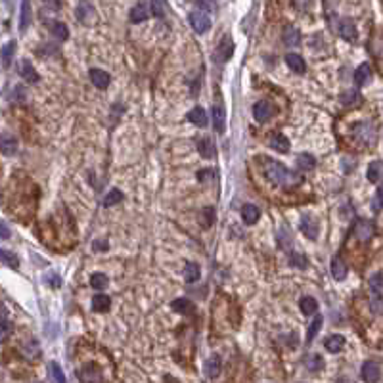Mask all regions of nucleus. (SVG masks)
I'll return each mask as SVG.
<instances>
[{
	"label": "nucleus",
	"instance_id": "nucleus-1",
	"mask_svg": "<svg viewBox=\"0 0 383 383\" xmlns=\"http://www.w3.org/2000/svg\"><path fill=\"white\" fill-rule=\"evenodd\" d=\"M261 161L265 163V165H261L265 178L272 182L274 186H282V188L291 190V188H295L297 184H301V180H303V178H301V174H297V172L286 169L282 163L272 161V159H267V157H263Z\"/></svg>",
	"mask_w": 383,
	"mask_h": 383
},
{
	"label": "nucleus",
	"instance_id": "nucleus-2",
	"mask_svg": "<svg viewBox=\"0 0 383 383\" xmlns=\"http://www.w3.org/2000/svg\"><path fill=\"white\" fill-rule=\"evenodd\" d=\"M75 16L83 25H94L96 19H98L94 6H92L88 0H79L77 10H75Z\"/></svg>",
	"mask_w": 383,
	"mask_h": 383
},
{
	"label": "nucleus",
	"instance_id": "nucleus-3",
	"mask_svg": "<svg viewBox=\"0 0 383 383\" xmlns=\"http://www.w3.org/2000/svg\"><path fill=\"white\" fill-rule=\"evenodd\" d=\"M79 379L81 383H104V373L96 364H85L79 370Z\"/></svg>",
	"mask_w": 383,
	"mask_h": 383
},
{
	"label": "nucleus",
	"instance_id": "nucleus-4",
	"mask_svg": "<svg viewBox=\"0 0 383 383\" xmlns=\"http://www.w3.org/2000/svg\"><path fill=\"white\" fill-rule=\"evenodd\" d=\"M190 25L196 33H205L211 27V18L203 10H194L190 14Z\"/></svg>",
	"mask_w": 383,
	"mask_h": 383
},
{
	"label": "nucleus",
	"instance_id": "nucleus-5",
	"mask_svg": "<svg viewBox=\"0 0 383 383\" xmlns=\"http://www.w3.org/2000/svg\"><path fill=\"white\" fill-rule=\"evenodd\" d=\"M373 232H375V228H373V224L370 222V220L360 219V220H356V222H354L353 234L360 239V241H368V239L373 236Z\"/></svg>",
	"mask_w": 383,
	"mask_h": 383
},
{
	"label": "nucleus",
	"instance_id": "nucleus-6",
	"mask_svg": "<svg viewBox=\"0 0 383 383\" xmlns=\"http://www.w3.org/2000/svg\"><path fill=\"white\" fill-rule=\"evenodd\" d=\"M211 121H213V126H215V131L217 133H224V129H226V111H224V107L220 102L213 105V109H211Z\"/></svg>",
	"mask_w": 383,
	"mask_h": 383
},
{
	"label": "nucleus",
	"instance_id": "nucleus-7",
	"mask_svg": "<svg viewBox=\"0 0 383 383\" xmlns=\"http://www.w3.org/2000/svg\"><path fill=\"white\" fill-rule=\"evenodd\" d=\"M274 115V107L268 104V102H257L253 105V117L257 121H267Z\"/></svg>",
	"mask_w": 383,
	"mask_h": 383
},
{
	"label": "nucleus",
	"instance_id": "nucleus-8",
	"mask_svg": "<svg viewBox=\"0 0 383 383\" xmlns=\"http://www.w3.org/2000/svg\"><path fill=\"white\" fill-rule=\"evenodd\" d=\"M232 54H234V42H232L230 37H224L222 42L219 44V48H217V54H215V56L219 57V61H228L230 57H232Z\"/></svg>",
	"mask_w": 383,
	"mask_h": 383
},
{
	"label": "nucleus",
	"instance_id": "nucleus-9",
	"mask_svg": "<svg viewBox=\"0 0 383 383\" xmlns=\"http://www.w3.org/2000/svg\"><path fill=\"white\" fill-rule=\"evenodd\" d=\"M301 230H303V234H305L308 239L318 238V222H316L312 217H308V215H305V217L301 219Z\"/></svg>",
	"mask_w": 383,
	"mask_h": 383
},
{
	"label": "nucleus",
	"instance_id": "nucleus-10",
	"mask_svg": "<svg viewBox=\"0 0 383 383\" xmlns=\"http://www.w3.org/2000/svg\"><path fill=\"white\" fill-rule=\"evenodd\" d=\"M339 35H341L345 40H349V42L356 40L358 33H356V27H354V23L351 19H341V21H339Z\"/></svg>",
	"mask_w": 383,
	"mask_h": 383
},
{
	"label": "nucleus",
	"instance_id": "nucleus-11",
	"mask_svg": "<svg viewBox=\"0 0 383 383\" xmlns=\"http://www.w3.org/2000/svg\"><path fill=\"white\" fill-rule=\"evenodd\" d=\"M379 366L375 362H364L362 366V379L366 383H375L379 379Z\"/></svg>",
	"mask_w": 383,
	"mask_h": 383
},
{
	"label": "nucleus",
	"instance_id": "nucleus-12",
	"mask_svg": "<svg viewBox=\"0 0 383 383\" xmlns=\"http://www.w3.org/2000/svg\"><path fill=\"white\" fill-rule=\"evenodd\" d=\"M16 150H18V140L14 136H8V134H0V153L14 155Z\"/></svg>",
	"mask_w": 383,
	"mask_h": 383
},
{
	"label": "nucleus",
	"instance_id": "nucleus-13",
	"mask_svg": "<svg viewBox=\"0 0 383 383\" xmlns=\"http://www.w3.org/2000/svg\"><path fill=\"white\" fill-rule=\"evenodd\" d=\"M220 368H222L220 356L219 354H211L209 358H207V362H205V373H207V377L215 379V377L220 373Z\"/></svg>",
	"mask_w": 383,
	"mask_h": 383
},
{
	"label": "nucleus",
	"instance_id": "nucleus-14",
	"mask_svg": "<svg viewBox=\"0 0 383 383\" xmlns=\"http://www.w3.org/2000/svg\"><path fill=\"white\" fill-rule=\"evenodd\" d=\"M268 146L272 148V150H276V152H287L289 150V140H287L284 134L280 133H274L270 138H268Z\"/></svg>",
	"mask_w": 383,
	"mask_h": 383
},
{
	"label": "nucleus",
	"instance_id": "nucleus-15",
	"mask_svg": "<svg viewBox=\"0 0 383 383\" xmlns=\"http://www.w3.org/2000/svg\"><path fill=\"white\" fill-rule=\"evenodd\" d=\"M282 38H284V42H286L287 46H297L299 42H301V33H299V29L293 27V25H287L284 29V33H282Z\"/></svg>",
	"mask_w": 383,
	"mask_h": 383
},
{
	"label": "nucleus",
	"instance_id": "nucleus-16",
	"mask_svg": "<svg viewBox=\"0 0 383 383\" xmlns=\"http://www.w3.org/2000/svg\"><path fill=\"white\" fill-rule=\"evenodd\" d=\"M31 23V2L21 0V12H19V31H25Z\"/></svg>",
	"mask_w": 383,
	"mask_h": 383
},
{
	"label": "nucleus",
	"instance_id": "nucleus-17",
	"mask_svg": "<svg viewBox=\"0 0 383 383\" xmlns=\"http://www.w3.org/2000/svg\"><path fill=\"white\" fill-rule=\"evenodd\" d=\"M188 119H190V123H194L196 126H207V113L203 111V107H194L190 113H188Z\"/></svg>",
	"mask_w": 383,
	"mask_h": 383
},
{
	"label": "nucleus",
	"instance_id": "nucleus-18",
	"mask_svg": "<svg viewBox=\"0 0 383 383\" xmlns=\"http://www.w3.org/2000/svg\"><path fill=\"white\" fill-rule=\"evenodd\" d=\"M241 217H243V220H245V224H255V222L259 220V217H261V213H259L257 205L247 203V205L241 207Z\"/></svg>",
	"mask_w": 383,
	"mask_h": 383
},
{
	"label": "nucleus",
	"instance_id": "nucleus-19",
	"mask_svg": "<svg viewBox=\"0 0 383 383\" xmlns=\"http://www.w3.org/2000/svg\"><path fill=\"white\" fill-rule=\"evenodd\" d=\"M370 77H372V69L368 63H362V66H358V69L354 71V83L358 86H364L368 81H370Z\"/></svg>",
	"mask_w": 383,
	"mask_h": 383
},
{
	"label": "nucleus",
	"instance_id": "nucleus-20",
	"mask_svg": "<svg viewBox=\"0 0 383 383\" xmlns=\"http://www.w3.org/2000/svg\"><path fill=\"white\" fill-rule=\"evenodd\" d=\"M332 276L335 280H345V276H347V265L341 257L332 259Z\"/></svg>",
	"mask_w": 383,
	"mask_h": 383
},
{
	"label": "nucleus",
	"instance_id": "nucleus-21",
	"mask_svg": "<svg viewBox=\"0 0 383 383\" xmlns=\"http://www.w3.org/2000/svg\"><path fill=\"white\" fill-rule=\"evenodd\" d=\"M90 81H92V85L98 86V88H107L109 85V75L102 71V69H92L90 71Z\"/></svg>",
	"mask_w": 383,
	"mask_h": 383
},
{
	"label": "nucleus",
	"instance_id": "nucleus-22",
	"mask_svg": "<svg viewBox=\"0 0 383 383\" xmlns=\"http://www.w3.org/2000/svg\"><path fill=\"white\" fill-rule=\"evenodd\" d=\"M148 16H150V12H148V6L146 4H136L133 10H131V21L133 23H142V21H146L148 19Z\"/></svg>",
	"mask_w": 383,
	"mask_h": 383
},
{
	"label": "nucleus",
	"instance_id": "nucleus-23",
	"mask_svg": "<svg viewBox=\"0 0 383 383\" xmlns=\"http://www.w3.org/2000/svg\"><path fill=\"white\" fill-rule=\"evenodd\" d=\"M109 306H111V299L107 295H104V293H98V295L92 299V308H94L96 312H107Z\"/></svg>",
	"mask_w": 383,
	"mask_h": 383
},
{
	"label": "nucleus",
	"instance_id": "nucleus-24",
	"mask_svg": "<svg viewBox=\"0 0 383 383\" xmlns=\"http://www.w3.org/2000/svg\"><path fill=\"white\" fill-rule=\"evenodd\" d=\"M286 63L289 69H293L295 73H305V61H303V57L297 56V54H287L286 56Z\"/></svg>",
	"mask_w": 383,
	"mask_h": 383
},
{
	"label": "nucleus",
	"instance_id": "nucleus-25",
	"mask_svg": "<svg viewBox=\"0 0 383 383\" xmlns=\"http://www.w3.org/2000/svg\"><path fill=\"white\" fill-rule=\"evenodd\" d=\"M324 345L330 353H339V351L345 347V337L343 335H330V337L326 339Z\"/></svg>",
	"mask_w": 383,
	"mask_h": 383
},
{
	"label": "nucleus",
	"instance_id": "nucleus-26",
	"mask_svg": "<svg viewBox=\"0 0 383 383\" xmlns=\"http://www.w3.org/2000/svg\"><path fill=\"white\" fill-rule=\"evenodd\" d=\"M21 77H23L27 83H38V73L35 71V67L31 66V61H27V59L21 61Z\"/></svg>",
	"mask_w": 383,
	"mask_h": 383
},
{
	"label": "nucleus",
	"instance_id": "nucleus-27",
	"mask_svg": "<svg viewBox=\"0 0 383 383\" xmlns=\"http://www.w3.org/2000/svg\"><path fill=\"white\" fill-rule=\"evenodd\" d=\"M368 180L370 182H379L383 180V163L381 161H373L368 167Z\"/></svg>",
	"mask_w": 383,
	"mask_h": 383
},
{
	"label": "nucleus",
	"instance_id": "nucleus-28",
	"mask_svg": "<svg viewBox=\"0 0 383 383\" xmlns=\"http://www.w3.org/2000/svg\"><path fill=\"white\" fill-rule=\"evenodd\" d=\"M50 31H52V35L57 40H67V37H69V31H67L66 23H61V21H52L50 23Z\"/></svg>",
	"mask_w": 383,
	"mask_h": 383
},
{
	"label": "nucleus",
	"instance_id": "nucleus-29",
	"mask_svg": "<svg viewBox=\"0 0 383 383\" xmlns=\"http://www.w3.org/2000/svg\"><path fill=\"white\" fill-rule=\"evenodd\" d=\"M299 306H301V312H303V314L310 316V314H314L316 312L318 303H316L314 297H303V299H301V303H299Z\"/></svg>",
	"mask_w": 383,
	"mask_h": 383
},
{
	"label": "nucleus",
	"instance_id": "nucleus-30",
	"mask_svg": "<svg viewBox=\"0 0 383 383\" xmlns=\"http://www.w3.org/2000/svg\"><path fill=\"white\" fill-rule=\"evenodd\" d=\"M48 372H50V379H52V383H66L63 370L59 368V364L57 362H50V366H48Z\"/></svg>",
	"mask_w": 383,
	"mask_h": 383
},
{
	"label": "nucleus",
	"instance_id": "nucleus-31",
	"mask_svg": "<svg viewBox=\"0 0 383 383\" xmlns=\"http://www.w3.org/2000/svg\"><path fill=\"white\" fill-rule=\"evenodd\" d=\"M198 150H200V153L203 155V157H213V153H215V146H213V142H211V138H200L198 140Z\"/></svg>",
	"mask_w": 383,
	"mask_h": 383
},
{
	"label": "nucleus",
	"instance_id": "nucleus-32",
	"mask_svg": "<svg viewBox=\"0 0 383 383\" xmlns=\"http://www.w3.org/2000/svg\"><path fill=\"white\" fill-rule=\"evenodd\" d=\"M14 52H16V42L14 40H10L6 46L2 48V66L4 67H8L10 66V61H12V56H14Z\"/></svg>",
	"mask_w": 383,
	"mask_h": 383
},
{
	"label": "nucleus",
	"instance_id": "nucleus-33",
	"mask_svg": "<svg viewBox=\"0 0 383 383\" xmlns=\"http://www.w3.org/2000/svg\"><path fill=\"white\" fill-rule=\"evenodd\" d=\"M297 163H299V167H301V169L310 171V169H314L316 159L312 157V155H308V153H301V155L297 157Z\"/></svg>",
	"mask_w": 383,
	"mask_h": 383
},
{
	"label": "nucleus",
	"instance_id": "nucleus-34",
	"mask_svg": "<svg viewBox=\"0 0 383 383\" xmlns=\"http://www.w3.org/2000/svg\"><path fill=\"white\" fill-rule=\"evenodd\" d=\"M172 308H174L176 312H182V314H190L194 306H191V303L188 299H176V301L172 303Z\"/></svg>",
	"mask_w": 383,
	"mask_h": 383
},
{
	"label": "nucleus",
	"instance_id": "nucleus-35",
	"mask_svg": "<svg viewBox=\"0 0 383 383\" xmlns=\"http://www.w3.org/2000/svg\"><path fill=\"white\" fill-rule=\"evenodd\" d=\"M322 366H324L322 356H318V354H310V356H306V368H308L310 372H318Z\"/></svg>",
	"mask_w": 383,
	"mask_h": 383
},
{
	"label": "nucleus",
	"instance_id": "nucleus-36",
	"mask_svg": "<svg viewBox=\"0 0 383 383\" xmlns=\"http://www.w3.org/2000/svg\"><path fill=\"white\" fill-rule=\"evenodd\" d=\"M186 282H190V284H194L198 278H200V267L196 265V263H188L186 265Z\"/></svg>",
	"mask_w": 383,
	"mask_h": 383
},
{
	"label": "nucleus",
	"instance_id": "nucleus-37",
	"mask_svg": "<svg viewBox=\"0 0 383 383\" xmlns=\"http://www.w3.org/2000/svg\"><path fill=\"white\" fill-rule=\"evenodd\" d=\"M90 286L94 287V289H104L107 286V276L102 274V272H96L90 276Z\"/></svg>",
	"mask_w": 383,
	"mask_h": 383
},
{
	"label": "nucleus",
	"instance_id": "nucleus-38",
	"mask_svg": "<svg viewBox=\"0 0 383 383\" xmlns=\"http://www.w3.org/2000/svg\"><path fill=\"white\" fill-rule=\"evenodd\" d=\"M121 200H123V194L119 190H111L104 198V207H113L115 203H119Z\"/></svg>",
	"mask_w": 383,
	"mask_h": 383
},
{
	"label": "nucleus",
	"instance_id": "nucleus-39",
	"mask_svg": "<svg viewBox=\"0 0 383 383\" xmlns=\"http://www.w3.org/2000/svg\"><path fill=\"white\" fill-rule=\"evenodd\" d=\"M167 12V2L165 0H152V14L155 18H163Z\"/></svg>",
	"mask_w": 383,
	"mask_h": 383
},
{
	"label": "nucleus",
	"instance_id": "nucleus-40",
	"mask_svg": "<svg viewBox=\"0 0 383 383\" xmlns=\"http://www.w3.org/2000/svg\"><path fill=\"white\" fill-rule=\"evenodd\" d=\"M0 263H6V265H8V267H12V268H18V265H19L18 257H16L14 253L2 251V249H0Z\"/></svg>",
	"mask_w": 383,
	"mask_h": 383
},
{
	"label": "nucleus",
	"instance_id": "nucleus-41",
	"mask_svg": "<svg viewBox=\"0 0 383 383\" xmlns=\"http://www.w3.org/2000/svg\"><path fill=\"white\" fill-rule=\"evenodd\" d=\"M322 328V316H316L314 320H312V324L308 328V334H306V341H312L314 339V335L318 334V330Z\"/></svg>",
	"mask_w": 383,
	"mask_h": 383
},
{
	"label": "nucleus",
	"instance_id": "nucleus-42",
	"mask_svg": "<svg viewBox=\"0 0 383 383\" xmlns=\"http://www.w3.org/2000/svg\"><path fill=\"white\" fill-rule=\"evenodd\" d=\"M10 334H12V324H10L8 320H2V322H0V343L6 341L10 337Z\"/></svg>",
	"mask_w": 383,
	"mask_h": 383
},
{
	"label": "nucleus",
	"instance_id": "nucleus-43",
	"mask_svg": "<svg viewBox=\"0 0 383 383\" xmlns=\"http://www.w3.org/2000/svg\"><path fill=\"white\" fill-rule=\"evenodd\" d=\"M370 284H372L373 287V291H381V287H383V276L381 274H375V276L370 280Z\"/></svg>",
	"mask_w": 383,
	"mask_h": 383
},
{
	"label": "nucleus",
	"instance_id": "nucleus-44",
	"mask_svg": "<svg viewBox=\"0 0 383 383\" xmlns=\"http://www.w3.org/2000/svg\"><path fill=\"white\" fill-rule=\"evenodd\" d=\"M44 280H46V282H48V284H50L52 287H59V284H61V280H59V276H57V274H54V272H50V274H46V278H44Z\"/></svg>",
	"mask_w": 383,
	"mask_h": 383
},
{
	"label": "nucleus",
	"instance_id": "nucleus-45",
	"mask_svg": "<svg viewBox=\"0 0 383 383\" xmlns=\"http://www.w3.org/2000/svg\"><path fill=\"white\" fill-rule=\"evenodd\" d=\"M291 263L299 268H305L306 267V259L303 255H291Z\"/></svg>",
	"mask_w": 383,
	"mask_h": 383
},
{
	"label": "nucleus",
	"instance_id": "nucleus-46",
	"mask_svg": "<svg viewBox=\"0 0 383 383\" xmlns=\"http://www.w3.org/2000/svg\"><path fill=\"white\" fill-rule=\"evenodd\" d=\"M203 215H205L203 226H211V222L215 220V213H213V209H203Z\"/></svg>",
	"mask_w": 383,
	"mask_h": 383
},
{
	"label": "nucleus",
	"instance_id": "nucleus-47",
	"mask_svg": "<svg viewBox=\"0 0 383 383\" xmlns=\"http://www.w3.org/2000/svg\"><path fill=\"white\" fill-rule=\"evenodd\" d=\"M375 205L383 207V184L377 188V194H375Z\"/></svg>",
	"mask_w": 383,
	"mask_h": 383
},
{
	"label": "nucleus",
	"instance_id": "nucleus-48",
	"mask_svg": "<svg viewBox=\"0 0 383 383\" xmlns=\"http://www.w3.org/2000/svg\"><path fill=\"white\" fill-rule=\"evenodd\" d=\"M0 238L2 239L10 238V230H8V226H6L4 222H0Z\"/></svg>",
	"mask_w": 383,
	"mask_h": 383
},
{
	"label": "nucleus",
	"instance_id": "nucleus-49",
	"mask_svg": "<svg viewBox=\"0 0 383 383\" xmlns=\"http://www.w3.org/2000/svg\"><path fill=\"white\" fill-rule=\"evenodd\" d=\"M213 176H215V174H213L211 171H200L198 172V178H200L201 182H205V178H213Z\"/></svg>",
	"mask_w": 383,
	"mask_h": 383
},
{
	"label": "nucleus",
	"instance_id": "nucleus-50",
	"mask_svg": "<svg viewBox=\"0 0 383 383\" xmlns=\"http://www.w3.org/2000/svg\"><path fill=\"white\" fill-rule=\"evenodd\" d=\"M105 249H107V243H105V241H102V239L94 241V251H105Z\"/></svg>",
	"mask_w": 383,
	"mask_h": 383
},
{
	"label": "nucleus",
	"instance_id": "nucleus-51",
	"mask_svg": "<svg viewBox=\"0 0 383 383\" xmlns=\"http://www.w3.org/2000/svg\"><path fill=\"white\" fill-rule=\"evenodd\" d=\"M25 98V92L21 86H16V94H14V100H23Z\"/></svg>",
	"mask_w": 383,
	"mask_h": 383
},
{
	"label": "nucleus",
	"instance_id": "nucleus-52",
	"mask_svg": "<svg viewBox=\"0 0 383 383\" xmlns=\"http://www.w3.org/2000/svg\"><path fill=\"white\" fill-rule=\"evenodd\" d=\"M46 4H50V8H59V0H46Z\"/></svg>",
	"mask_w": 383,
	"mask_h": 383
}]
</instances>
